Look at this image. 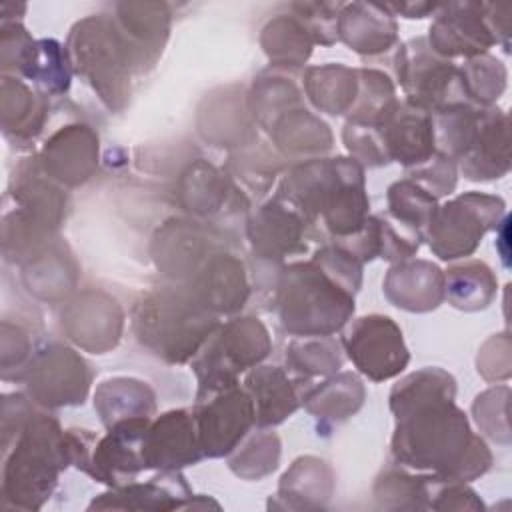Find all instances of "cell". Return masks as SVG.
<instances>
[{
	"instance_id": "6da1fadb",
	"label": "cell",
	"mask_w": 512,
	"mask_h": 512,
	"mask_svg": "<svg viewBox=\"0 0 512 512\" xmlns=\"http://www.w3.org/2000/svg\"><path fill=\"white\" fill-rule=\"evenodd\" d=\"M390 442L396 466L424 470L448 480L470 482L492 466L484 438L472 432L468 416L454 396H438L394 412Z\"/></svg>"
},
{
	"instance_id": "7a4b0ae2",
	"label": "cell",
	"mask_w": 512,
	"mask_h": 512,
	"mask_svg": "<svg viewBox=\"0 0 512 512\" xmlns=\"http://www.w3.org/2000/svg\"><path fill=\"white\" fill-rule=\"evenodd\" d=\"M276 192L302 214L312 234L324 230V242L358 234L370 216L364 166L350 156L294 162Z\"/></svg>"
},
{
	"instance_id": "3957f363",
	"label": "cell",
	"mask_w": 512,
	"mask_h": 512,
	"mask_svg": "<svg viewBox=\"0 0 512 512\" xmlns=\"http://www.w3.org/2000/svg\"><path fill=\"white\" fill-rule=\"evenodd\" d=\"M130 318L136 340L166 364L190 362L220 326L190 288L168 280L140 294Z\"/></svg>"
},
{
	"instance_id": "277c9868",
	"label": "cell",
	"mask_w": 512,
	"mask_h": 512,
	"mask_svg": "<svg viewBox=\"0 0 512 512\" xmlns=\"http://www.w3.org/2000/svg\"><path fill=\"white\" fill-rule=\"evenodd\" d=\"M8 196L14 208L2 218V254L6 262L22 266L58 240L68 194L44 172L38 154H32L14 166Z\"/></svg>"
},
{
	"instance_id": "5b68a950",
	"label": "cell",
	"mask_w": 512,
	"mask_h": 512,
	"mask_svg": "<svg viewBox=\"0 0 512 512\" xmlns=\"http://www.w3.org/2000/svg\"><path fill=\"white\" fill-rule=\"evenodd\" d=\"M2 502L12 508L40 510L70 466L60 422L40 406L26 424L2 444Z\"/></svg>"
},
{
	"instance_id": "8992f818",
	"label": "cell",
	"mask_w": 512,
	"mask_h": 512,
	"mask_svg": "<svg viewBox=\"0 0 512 512\" xmlns=\"http://www.w3.org/2000/svg\"><path fill=\"white\" fill-rule=\"evenodd\" d=\"M272 288L278 322L290 336H332L356 310L354 294L312 258L284 264Z\"/></svg>"
},
{
	"instance_id": "52a82bcc",
	"label": "cell",
	"mask_w": 512,
	"mask_h": 512,
	"mask_svg": "<svg viewBox=\"0 0 512 512\" xmlns=\"http://www.w3.org/2000/svg\"><path fill=\"white\" fill-rule=\"evenodd\" d=\"M72 70L84 78L110 112H122L132 92V76L142 74L138 54L112 14L78 20L66 40Z\"/></svg>"
},
{
	"instance_id": "ba28073f",
	"label": "cell",
	"mask_w": 512,
	"mask_h": 512,
	"mask_svg": "<svg viewBox=\"0 0 512 512\" xmlns=\"http://www.w3.org/2000/svg\"><path fill=\"white\" fill-rule=\"evenodd\" d=\"M272 352L268 328L256 316H234L210 334L190 360L198 380L196 400L232 388L242 372L262 364Z\"/></svg>"
},
{
	"instance_id": "9c48e42d",
	"label": "cell",
	"mask_w": 512,
	"mask_h": 512,
	"mask_svg": "<svg viewBox=\"0 0 512 512\" xmlns=\"http://www.w3.org/2000/svg\"><path fill=\"white\" fill-rule=\"evenodd\" d=\"M506 216V202L484 192H464L434 212L424 240L434 256L444 262L472 256L484 234L498 228Z\"/></svg>"
},
{
	"instance_id": "30bf717a",
	"label": "cell",
	"mask_w": 512,
	"mask_h": 512,
	"mask_svg": "<svg viewBox=\"0 0 512 512\" xmlns=\"http://www.w3.org/2000/svg\"><path fill=\"white\" fill-rule=\"evenodd\" d=\"M394 74L404 92V102L428 114L450 104L468 102L458 66L434 54L422 36L396 48Z\"/></svg>"
},
{
	"instance_id": "8fae6325",
	"label": "cell",
	"mask_w": 512,
	"mask_h": 512,
	"mask_svg": "<svg viewBox=\"0 0 512 512\" xmlns=\"http://www.w3.org/2000/svg\"><path fill=\"white\" fill-rule=\"evenodd\" d=\"M20 382L40 408L80 406L88 398L92 370L74 348L62 342H46L36 348Z\"/></svg>"
},
{
	"instance_id": "7c38bea8",
	"label": "cell",
	"mask_w": 512,
	"mask_h": 512,
	"mask_svg": "<svg viewBox=\"0 0 512 512\" xmlns=\"http://www.w3.org/2000/svg\"><path fill=\"white\" fill-rule=\"evenodd\" d=\"M340 344L356 370L372 382L396 378L410 362L404 334L386 314H366L352 320L342 332Z\"/></svg>"
},
{
	"instance_id": "4fadbf2b",
	"label": "cell",
	"mask_w": 512,
	"mask_h": 512,
	"mask_svg": "<svg viewBox=\"0 0 512 512\" xmlns=\"http://www.w3.org/2000/svg\"><path fill=\"white\" fill-rule=\"evenodd\" d=\"M230 244L214 224L194 218H168L152 236L150 254L156 270L176 284H186L206 258L220 246Z\"/></svg>"
},
{
	"instance_id": "5bb4252c",
	"label": "cell",
	"mask_w": 512,
	"mask_h": 512,
	"mask_svg": "<svg viewBox=\"0 0 512 512\" xmlns=\"http://www.w3.org/2000/svg\"><path fill=\"white\" fill-rule=\"evenodd\" d=\"M310 236L312 228L308 222L278 192L246 218V238L252 256L274 270L284 266L286 256L304 254Z\"/></svg>"
},
{
	"instance_id": "9a60e30c",
	"label": "cell",
	"mask_w": 512,
	"mask_h": 512,
	"mask_svg": "<svg viewBox=\"0 0 512 512\" xmlns=\"http://www.w3.org/2000/svg\"><path fill=\"white\" fill-rule=\"evenodd\" d=\"M176 202L194 220L214 224L218 216L250 214L246 194L234 184L226 168H218L204 158L190 162L176 180Z\"/></svg>"
},
{
	"instance_id": "2e32d148",
	"label": "cell",
	"mask_w": 512,
	"mask_h": 512,
	"mask_svg": "<svg viewBox=\"0 0 512 512\" xmlns=\"http://www.w3.org/2000/svg\"><path fill=\"white\" fill-rule=\"evenodd\" d=\"M192 414L204 458L228 456L256 426L252 398L240 384L196 400Z\"/></svg>"
},
{
	"instance_id": "e0dca14e",
	"label": "cell",
	"mask_w": 512,
	"mask_h": 512,
	"mask_svg": "<svg viewBox=\"0 0 512 512\" xmlns=\"http://www.w3.org/2000/svg\"><path fill=\"white\" fill-rule=\"evenodd\" d=\"M60 326L66 338L78 348L92 354H104L120 342L124 310L108 292L86 288L64 302Z\"/></svg>"
},
{
	"instance_id": "ac0fdd59",
	"label": "cell",
	"mask_w": 512,
	"mask_h": 512,
	"mask_svg": "<svg viewBox=\"0 0 512 512\" xmlns=\"http://www.w3.org/2000/svg\"><path fill=\"white\" fill-rule=\"evenodd\" d=\"M426 42L444 60H470L488 54L496 38L484 20L482 2H448L436 10Z\"/></svg>"
},
{
	"instance_id": "d6986e66",
	"label": "cell",
	"mask_w": 512,
	"mask_h": 512,
	"mask_svg": "<svg viewBox=\"0 0 512 512\" xmlns=\"http://www.w3.org/2000/svg\"><path fill=\"white\" fill-rule=\"evenodd\" d=\"M36 154L54 182L64 188H76L98 170L100 138L90 124L70 122L56 128Z\"/></svg>"
},
{
	"instance_id": "ffe728a7",
	"label": "cell",
	"mask_w": 512,
	"mask_h": 512,
	"mask_svg": "<svg viewBox=\"0 0 512 512\" xmlns=\"http://www.w3.org/2000/svg\"><path fill=\"white\" fill-rule=\"evenodd\" d=\"M150 422L152 418H132L106 428V436L98 438L92 448L84 474L108 488L132 482L146 470L142 442Z\"/></svg>"
},
{
	"instance_id": "44dd1931",
	"label": "cell",
	"mask_w": 512,
	"mask_h": 512,
	"mask_svg": "<svg viewBox=\"0 0 512 512\" xmlns=\"http://www.w3.org/2000/svg\"><path fill=\"white\" fill-rule=\"evenodd\" d=\"M142 456L146 470L158 472H178L198 464L204 454L192 410L178 408L156 416L144 434Z\"/></svg>"
},
{
	"instance_id": "7402d4cb",
	"label": "cell",
	"mask_w": 512,
	"mask_h": 512,
	"mask_svg": "<svg viewBox=\"0 0 512 512\" xmlns=\"http://www.w3.org/2000/svg\"><path fill=\"white\" fill-rule=\"evenodd\" d=\"M182 286L190 288L218 316L240 312L250 298L246 266L230 244L214 250L198 272Z\"/></svg>"
},
{
	"instance_id": "603a6c76",
	"label": "cell",
	"mask_w": 512,
	"mask_h": 512,
	"mask_svg": "<svg viewBox=\"0 0 512 512\" xmlns=\"http://www.w3.org/2000/svg\"><path fill=\"white\" fill-rule=\"evenodd\" d=\"M374 128L388 160L398 162L404 170L426 162L436 152L432 116L404 100H398Z\"/></svg>"
},
{
	"instance_id": "cb8c5ba5",
	"label": "cell",
	"mask_w": 512,
	"mask_h": 512,
	"mask_svg": "<svg viewBox=\"0 0 512 512\" xmlns=\"http://www.w3.org/2000/svg\"><path fill=\"white\" fill-rule=\"evenodd\" d=\"M460 172L474 182H488L510 170V124L508 114L496 106L478 108L476 128L468 152L458 162Z\"/></svg>"
},
{
	"instance_id": "d4e9b609",
	"label": "cell",
	"mask_w": 512,
	"mask_h": 512,
	"mask_svg": "<svg viewBox=\"0 0 512 512\" xmlns=\"http://www.w3.org/2000/svg\"><path fill=\"white\" fill-rule=\"evenodd\" d=\"M312 382L292 378L290 370L280 366H254L244 376V390L252 398L256 428L282 424L302 406V394Z\"/></svg>"
},
{
	"instance_id": "484cf974",
	"label": "cell",
	"mask_w": 512,
	"mask_h": 512,
	"mask_svg": "<svg viewBox=\"0 0 512 512\" xmlns=\"http://www.w3.org/2000/svg\"><path fill=\"white\" fill-rule=\"evenodd\" d=\"M50 116V98L28 86L20 76L0 78V128L16 146L32 144L44 130Z\"/></svg>"
},
{
	"instance_id": "4316f807",
	"label": "cell",
	"mask_w": 512,
	"mask_h": 512,
	"mask_svg": "<svg viewBox=\"0 0 512 512\" xmlns=\"http://www.w3.org/2000/svg\"><path fill=\"white\" fill-rule=\"evenodd\" d=\"M192 490L180 472H160L148 482H128L94 498L88 510H152L166 512L188 508Z\"/></svg>"
},
{
	"instance_id": "83f0119b",
	"label": "cell",
	"mask_w": 512,
	"mask_h": 512,
	"mask_svg": "<svg viewBox=\"0 0 512 512\" xmlns=\"http://www.w3.org/2000/svg\"><path fill=\"white\" fill-rule=\"evenodd\" d=\"M112 16L138 54L142 70L154 68L170 36V6L166 2H116Z\"/></svg>"
},
{
	"instance_id": "f1b7e54d",
	"label": "cell",
	"mask_w": 512,
	"mask_h": 512,
	"mask_svg": "<svg viewBox=\"0 0 512 512\" xmlns=\"http://www.w3.org/2000/svg\"><path fill=\"white\" fill-rule=\"evenodd\" d=\"M262 130L284 158H320L332 148L330 126L312 114L304 100L276 114Z\"/></svg>"
},
{
	"instance_id": "f546056e",
	"label": "cell",
	"mask_w": 512,
	"mask_h": 512,
	"mask_svg": "<svg viewBox=\"0 0 512 512\" xmlns=\"http://www.w3.org/2000/svg\"><path fill=\"white\" fill-rule=\"evenodd\" d=\"M388 302L406 312H430L444 302V270L428 260H402L382 282Z\"/></svg>"
},
{
	"instance_id": "4dcf8cb0",
	"label": "cell",
	"mask_w": 512,
	"mask_h": 512,
	"mask_svg": "<svg viewBox=\"0 0 512 512\" xmlns=\"http://www.w3.org/2000/svg\"><path fill=\"white\" fill-rule=\"evenodd\" d=\"M338 40L360 56H380L398 42V22L378 2H348L338 14Z\"/></svg>"
},
{
	"instance_id": "1f68e13d",
	"label": "cell",
	"mask_w": 512,
	"mask_h": 512,
	"mask_svg": "<svg viewBox=\"0 0 512 512\" xmlns=\"http://www.w3.org/2000/svg\"><path fill=\"white\" fill-rule=\"evenodd\" d=\"M336 488L332 466L318 456H300L282 474L274 508L288 510H322Z\"/></svg>"
},
{
	"instance_id": "d6a6232c",
	"label": "cell",
	"mask_w": 512,
	"mask_h": 512,
	"mask_svg": "<svg viewBox=\"0 0 512 512\" xmlns=\"http://www.w3.org/2000/svg\"><path fill=\"white\" fill-rule=\"evenodd\" d=\"M24 288L38 300L62 302L76 290L78 266L68 244L58 238L20 266Z\"/></svg>"
},
{
	"instance_id": "836d02e7",
	"label": "cell",
	"mask_w": 512,
	"mask_h": 512,
	"mask_svg": "<svg viewBox=\"0 0 512 512\" xmlns=\"http://www.w3.org/2000/svg\"><path fill=\"white\" fill-rule=\"evenodd\" d=\"M230 88L220 90V96L206 98V110L200 108L198 114V132L204 140L212 142L220 148L240 150L258 140V132L254 130L256 122L248 110V94L246 100L238 98L242 94H228Z\"/></svg>"
},
{
	"instance_id": "e575fe53",
	"label": "cell",
	"mask_w": 512,
	"mask_h": 512,
	"mask_svg": "<svg viewBox=\"0 0 512 512\" xmlns=\"http://www.w3.org/2000/svg\"><path fill=\"white\" fill-rule=\"evenodd\" d=\"M366 398L362 380L354 372H336L318 384H310L302 394V406L324 426H334L354 416Z\"/></svg>"
},
{
	"instance_id": "d590c367",
	"label": "cell",
	"mask_w": 512,
	"mask_h": 512,
	"mask_svg": "<svg viewBox=\"0 0 512 512\" xmlns=\"http://www.w3.org/2000/svg\"><path fill=\"white\" fill-rule=\"evenodd\" d=\"M94 410L98 412L104 428L122 420L152 418L156 412V394L142 380L126 376L108 378L96 386Z\"/></svg>"
},
{
	"instance_id": "8d00e7d4",
	"label": "cell",
	"mask_w": 512,
	"mask_h": 512,
	"mask_svg": "<svg viewBox=\"0 0 512 512\" xmlns=\"http://www.w3.org/2000/svg\"><path fill=\"white\" fill-rule=\"evenodd\" d=\"M308 102L328 116L348 114L358 94V70L344 64L308 66L302 72Z\"/></svg>"
},
{
	"instance_id": "74e56055",
	"label": "cell",
	"mask_w": 512,
	"mask_h": 512,
	"mask_svg": "<svg viewBox=\"0 0 512 512\" xmlns=\"http://www.w3.org/2000/svg\"><path fill=\"white\" fill-rule=\"evenodd\" d=\"M260 46L272 68L296 70L312 56L314 42L294 14H276L260 30Z\"/></svg>"
},
{
	"instance_id": "f35d334b",
	"label": "cell",
	"mask_w": 512,
	"mask_h": 512,
	"mask_svg": "<svg viewBox=\"0 0 512 512\" xmlns=\"http://www.w3.org/2000/svg\"><path fill=\"white\" fill-rule=\"evenodd\" d=\"M498 292V280L492 268L482 260L452 264L444 272V300L462 312L488 308Z\"/></svg>"
},
{
	"instance_id": "ab89813d",
	"label": "cell",
	"mask_w": 512,
	"mask_h": 512,
	"mask_svg": "<svg viewBox=\"0 0 512 512\" xmlns=\"http://www.w3.org/2000/svg\"><path fill=\"white\" fill-rule=\"evenodd\" d=\"M436 482V474H410L392 466L378 474L372 496L384 510H430Z\"/></svg>"
},
{
	"instance_id": "60d3db41",
	"label": "cell",
	"mask_w": 512,
	"mask_h": 512,
	"mask_svg": "<svg viewBox=\"0 0 512 512\" xmlns=\"http://www.w3.org/2000/svg\"><path fill=\"white\" fill-rule=\"evenodd\" d=\"M342 352L334 336H294L286 346V366L296 378L310 382L336 374L344 362Z\"/></svg>"
},
{
	"instance_id": "b9f144b4",
	"label": "cell",
	"mask_w": 512,
	"mask_h": 512,
	"mask_svg": "<svg viewBox=\"0 0 512 512\" xmlns=\"http://www.w3.org/2000/svg\"><path fill=\"white\" fill-rule=\"evenodd\" d=\"M72 62L68 48L54 38H42L36 42L32 62L24 72V80L32 82L42 94L64 96L72 82Z\"/></svg>"
},
{
	"instance_id": "7bdbcfd3",
	"label": "cell",
	"mask_w": 512,
	"mask_h": 512,
	"mask_svg": "<svg viewBox=\"0 0 512 512\" xmlns=\"http://www.w3.org/2000/svg\"><path fill=\"white\" fill-rule=\"evenodd\" d=\"M358 70V94L346 114L348 122L378 126L382 118L398 104L396 86L392 78L378 68H356Z\"/></svg>"
},
{
	"instance_id": "ee69618b",
	"label": "cell",
	"mask_w": 512,
	"mask_h": 512,
	"mask_svg": "<svg viewBox=\"0 0 512 512\" xmlns=\"http://www.w3.org/2000/svg\"><path fill=\"white\" fill-rule=\"evenodd\" d=\"M226 170L256 194H266L276 176L286 170L284 156L270 148L266 142L256 140L250 146L234 150L228 158Z\"/></svg>"
},
{
	"instance_id": "f6af8a7d",
	"label": "cell",
	"mask_w": 512,
	"mask_h": 512,
	"mask_svg": "<svg viewBox=\"0 0 512 512\" xmlns=\"http://www.w3.org/2000/svg\"><path fill=\"white\" fill-rule=\"evenodd\" d=\"M280 448L276 432L258 428L228 454V468L242 480H262L278 468Z\"/></svg>"
},
{
	"instance_id": "bcb514c9",
	"label": "cell",
	"mask_w": 512,
	"mask_h": 512,
	"mask_svg": "<svg viewBox=\"0 0 512 512\" xmlns=\"http://www.w3.org/2000/svg\"><path fill=\"white\" fill-rule=\"evenodd\" d=\"M386 214L396 222L420 232L424 236L434 212L438 210V198L424 190L410 178L396 180L386 190Z\"/></svg>"
},
{
	"instance_id": "7dc6e473",
	"label": "cell",
	"mask_w": 512,
	"mask_h": 512,
	"mask_svg": "<svg viewBox=\"0 0 512 512\" xmlns=\"http://www.w3.org/2000/svg\"><path fill=\"white\" fill-rule=\"evenodd\" d=\"M466 100L474 106H494L506 88V66L490 54H482L466 60L458 66Z\"/></svg>"
},
{
	"instance_id": "c3c4849f",
	"label": "cell",
	"mask_w": 512,
	"mask_h": 512,
	"mask_svg": "<svg viewBox=\"0 0 512 512\" xmlns=\"http://www.w3.org/2000/svg\"><path fill=\"white\" fill-rule=\"evenodd\" d=\"M30 328L4 318L0 322V368L4 380H22V374L40 344L34 342Z\"/></svg>"
},
{
	"instance_id": "681fc988",
	"label": "cell",
	"mask_w": 512,
	"mask_h": 512,
	"mask_svg": "<svg viewBox=\"0 0 512 512\" xmlns=\"http://www.w3.org/2000/svg\"><path fill=\"white\" fill-rule=\"evenodd\" d=\"M344 2H292L288 12L306 28L314 44L332 46L338 40V14Z\"/></svg>"
},
{
	"instance_id": "f907efd6",
	"label": "cell",
	"mask_w": 512,
	"mask_h": 512,
	"mask_svg": "<svg viewBox=\"0 0 512 512\" xmlns=\"http://www.w3.org/2000/svg\"><path fill=\"white\" fill-rule=\"evenodd\" d=\"M36 42L22 22H0V70L10 76H24L32 62Z\"/></svg>"
},
{
	"instance_id": "816d5d0a",
	"label": "cell",
	"mask_w": 512,
	"mask_h": 512,
	"mask_svg": "<svg viewBox=\"0 0 512 512\" xmlns=\"http://www.w3.org/2000/svg\"><path fill=\"white\" fill-rule=\"evenodd\" d=\"M310 258L352 294H356L360 290L364 264L358 258H354L346 248H342L340 244L326 240L320 244V248Z\"/></svg>"
},
{
	"instance_id": "f5cc1de1",
	"label": "cell",
	"mask_w": 512,
	"mask_h": 512,
	"mask_svg": "<svg viewBox=\"0 0 512 512\" xmlns=\"http://www.w3.org/2000/svg\"><path fill=\"white\" fill-rule=\"evenodd\" d=\"M406 178L420 184L432 196L440 198L454 192L458 184V164L442 152H434L426 162L408 168Z\"/></svg>"
},
{
	"instance_id": "db71d44e",
	"label": "cell",
	"mask_w": 512,
	"mask_h": 512,
	"mask_svg": "<svg viewBox=\"0 0 512 512\" xmlns=\"http://www.w3.org/2000/svg\"><path fill=\"white\" fill-rule=\"evenodd\" d=\"M342 140L346 150L350 152V158L360 162L364 168H378L390 164L374 126L354 124L346 120L342 126Z\"/></svg>"
},
{
	"instance_id": "11a10c76",
	"label": "cell",
	"mask_w": 512,
	"mask_h": 512,
	"mask_svg": "<svg viewBox=\"0 0 512 512\" xmlns=\"http://www.w3.org/2000/svg\"><path fill=\"white\" fill-rule=\"evenodd\" d=\"M508 386H498L484 390L482 394L476 396L472 404V414L478 424V428L492 440L496 442H508V432H504L498 426V416L506 418L508 414Z\"/></svg>"
},
{
	"instance_id": "9f6ffc18",
	"label": "cell",
	"mask_w": 512,
	"mask_h": 512,
	"mask_svg": "<svg viewBox=\"0 0 512 512\" xmlns=\"http://www.w3.org/2000/svg\"><path fill=\"white\" fill-rule=\"evenodd\" d=\"M484 504L468 482L440 478L434 488L430 510H482Z\"/></svg>"
},
{
	"instance_id": "6f0895ef",
	"label": "cell",
	"mask_w": 512,
	"mask_h": 512,
	"mask_svg": "<svg viewBox=\"0 0 512 512\" xmlns=\"http://www.w3.org/2000/svg\"><path fill=\"white\" fill-rule=\"evenodd\" d=\"M484 8V20L488 28L492 30L496 44L502 42L504 50L510 52V4H494V2H482Z\"/></svg>"
},
{
	"instance_id": "680465c9",
	"label": "cell",
	"mask_w": 512,
	"mask_h": 512,
	"mask_svg": "<svg viewBox=\"0 0 512 512\" xmlns=\"http://www.w3.org/2000/svg\"><path fill=\"white\" fill-rule=\"evenodd\" d=\"M384 6L392 16H404L408 20H414V18L420 20L426 16H434L436 10L440 8V4H436V2H386Z\"/></svg>"
},
{
	"instance_id": "91938a15",
	"label": "cell",
	"mask_w": 512,
	"mask_h": 512,
	"mask_svg": "<svg viewBox=\"0 0 512 512\" xmlns=\"http://www.w3.org/2000/svg\"><path fill=\"white\" fill-rule=\"evenodd\" d=\"M508 224H510V218H508V214H506V216L502 218V222L498 224V228H496V236H498L496 248H498L500 258H502V262H504L506 268L510 266V262H508Z\"/></svg>"
}]
</instances>
